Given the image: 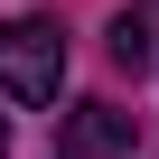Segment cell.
<instances>
[{"instance_id":"obj_5","label":"cell","mask_w":159,"mask_h":159,"mask_svg":"<svg viewBox=\"0 0 159 159\" xmlns=\"http://www.w3.org/2000/svg\"><path fill=\"white\" fill-rule=\"evenodd\" d=\"M150 19H159V10H150Z\"/></svg>"},{"instance_id":"obj_3","label":"cell","mask_w":159,"mask_h":159,"mask_svg":"<svg viewBox=\"0 0 159 159\" xmlns=\"http://www.w3.org/2000/svg\"><path fill=\"white\" fill-rule=\"evenodd\" d=\"M150 56H159V19L150 10H122L112 19V66H150Z\"/></svg>"},{"instance_id":"obj_2","label":"cell","mask_w":159,"mask_h":159,"mask_svg":"<svg viewBox=\"0 0 159 159\" xmlns=\"http://www.w3.org/2000/svg\"><path fill=\"white\" fill-rule=\"evenodd\" d=\"M131 140H140V122L122 103H75V122H66V159H122Z\"/></svg>"},{"instance_id":"obj_1","label":"cell","mask_w":159,"mask_h":159,"mask_svg":"<svg viewBox=\"0 0 159 159\" xmlns=\"http://www.w3.org/2000/svg\"><path fill=\"white\" fill-rule=\"evenodd\" d=\"M56 84H66V38H56V19H0V94L56 103Z\"/></svg>"},{"instance_id":"obj_4","label":"cell","mask_w":159,"mask_h":159,"mask_svg":"<svg viewBox=\"0 0 159 159\" xmlns=\"http://www.w3.org/2000/svg\"><path fill=\"white\" fill-rule=\"evenodd\" d=\"M0 159H10V122H0Z\"/></svg>"}]
</instances>
